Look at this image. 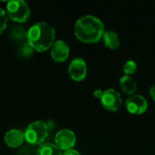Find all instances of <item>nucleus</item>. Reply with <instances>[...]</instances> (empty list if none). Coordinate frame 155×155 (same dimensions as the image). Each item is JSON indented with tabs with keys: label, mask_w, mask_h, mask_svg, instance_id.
<instances>
[{
	"label": "nucleus",
	"mask_w": 155,
	"mask_h": 155,
	"mask_svg": "<svg viewBox=\"0 0 155 155\" xmlns=\"http://www.w3.org/2000/svg\"><path fill=\"white\" fill-rule=\"evenodd\" d=\"M20 53L23 56H30L31 54L33 53V48L28 43H25L22 45L20 49Z\"/></svg>",
	"instance_id": "nucleus-17"
},
{
	"label": "nucleus",
	"mask_w": 155,
	"mask_h": 155,
	"mask_svg": "<svg viewBox=\"0 0 155 155\" xmlns=\"http://www.w3.org/2000/svg\"><path fill=\"white\" fill-rule=\"evenodd\" d=\"M25 32L24 30V28L22 27H19V26H15L12 29V32H11V35L16 39V40H19V39H22L25 35Z\"/></svg>",
	"instance_id": "nucleus-15"
},
{
	"label": "nucleus",
	"mask_w": 155,
	"mask_h": 155,
	"mask_svg": "<svg viewBox=\"0 0 155 155\" xmlns=\"http://www.w3.org/2000/svg\"><path fill=\"white\" fill-rule=\"evenodd\" d=\"M100 100H101L103 106L106 110L111 111V112L118 111L123 103L122 96H121L120 93L113 88L104 90L103 96Z\"/></svg>",
	"instance_id": "nucleus-5"
},
{
	"label": "nucleus",
	"mask_w": 155,
	"mask_h": 155,
	"mask_svg": "<svg viewBox=\"0 0 155 155\" xmlns=\"http://www.w3.org/2000/svg\"><path fill=\"white\" fill-rule=\"evenodd\" d=\"M104 25L96 16L85 15L81 16L74 25V35L82 42L95 43L103 38Z\"/></svg>",
	"instance_id": "nucleus-1"
},
{
	"label": "nucleus",
	"mask_w": 155,
	"mask_h": 155,
	"mask_svg": "<svg viewBox=\"0 0 155 155\" xmlns=\"http://www.w3.org/2000/svg\"><path fill=\"white\" fill-rule=\"evenodd\" d=\"M49 133L48 125L43 121H35L28 125L24 135L25 141L34 145H38L43 143V142L47 138Z\"/></svg>",
	"instance_id": "nucleus-3"
},
{
	"label": "nucleus",
	"mask_w": 155,
	"mask_h": 155,
	"mask_svg": "<svg viewBox=\"0 0 155 155\" xmlns=\"http://www.w3.org/2000/svg\"><path fill=\"white\" fill-rule=\"evenodd\" d=\"M150 94L153 97V99L155 101V84L150 88Z\"/></svg>",
	"instance_id": "nucleus-20"
},
{
	"label": "nucleus",
	"mask_w": 155,
	"mask_h": 155,
	"mask_svg": "<svg viewBox=\"0 0 155 155\" xmlns=\"http://www.w3.org/2000/svg\"><path fill=\"white\" fill-rule=\"evenodd\" d=\"M7 25V16H6V13L5 12V10H3L2 8H0V35L3 33V31L5 29Z\"/></svg>",
	"instance_id": "nucleus-16"
},
{
	"label": "nucleus",
	"mask_w": 155,
	"mask_h": 155,
	"mask_svg": "<svg viewBox=\"0 0 155 155\" xmlns=\"http://www.w3.org/2000/svg\"><path fill=\"white\" fill-rule=\"evenodd\" d=\"M36 155H63V153L54 143H44L40 145Z\"/></svg>",
	"instance_id": "nucleus-13"
},
{
	"label": "nucleus",
	"mask_w": 155,
	"mask_h": 155,
	"mask_svg": "<svg viewBox=\"0 0 155 155\" xmlns=\"http://www.w3.org/2000/svg\"><path fill=\"white\" fill-rule=\"evenodd\" d=\"M125 106L131 114H142L146 112L148 108V102L145 97L141 94H133L126 99Z\"/></svg>",
	"instance_id": "nucleus-7"
},
{
	"label": "nucleus",
	"mask_w": 155,
	"mask_h": 155,
	"mask_svg": "<svg viewBox=\"0 0 155 155\" xmlns=\"http://www.w3.org/2000/svg\"><path fill=\"white\" fill-rule=\"evenodd\" d=\"M69 46L63 40H57L51 48V56L55 62H64L69 56Z\"/></svg>",
	"instance_id": "nucleus-9"
},
{
	"label": "nucleus",
	"mask_w": 155,
	"mask_h": 155,
	"mask_svg": "<svg viewBox=\"0 0 155 155\" xmlns=\"http://www.w3.org/2000/svg\"><path fill=\"white\" fill-rule=\"evenodd\" d=\"M137 70V64L134 60H128L125 62L124 65V73L126 75H132L134 74Z\"/></svg>",
	"instance_id": "nucleus-14"
},
{
	"label": "nucleus",
	"mask_w": 155,
	"mask_h": 155,
	"mask_svg": "<svg viewBox=\"0 0 155 155\" xmlns=\"http://www.w3.org/2000/svg\"><path fill=\"white\" fill-rule=\"evenodd\" d=\"M63 155H81L80 153L74 149H71V150H68V151H65L64 153H63Z\"/></svg>",
	"instance_id": "nucleus-18"
},
{
	"label": "nucleus",
	"mask_w": 155,
	"mask_h": 155,
	"mask_svg": "<svg viewBox=\"0 0 155 155\" xmlns=\"http://www.w3.org/2000/svg\"><path fill=\"white\" fill-rule=\"evenodd\" d=\"M24 139H25L24 134L16 129L8 131L4 137V141L5 144L10 148H16L20 146L23 143Z\"/></svg>",
	"instance_id": "nucleus-10"
},
{
	"label": "nucleus",
	"mask_w": 155,
	"mask_h": 155,
	"mask_svg": "<svg viewBox=\"0 0 155 155\" xmlns=\"http://www.w3.org/2000/svg\"><path fill=\"white\" fill-rule=\"evenodd\" d=\"M68 73L70 77L74 81H82L85 78L87 73V67L85 61L81 57L74 58L68 67Z\"/></svg>",
	"instance_id": "nucleus-8"
},
{
	"label": "nucleus",
	"mask_w": 155,
	"mask_h": 155,
	"mask_svg": "<svg viewBox=\"0 0 155 155\" xmlns=\"http://www.w3.org/2000/svg\"><path fill=\"white\" fill-rule=\"evenodd\" d=\"M103 40L104 45L112 50L117 49L120 46V36L115 31L113 30L104 31L103 35Z\"/></svg>",
	"instance_id": "nucleus-11"
},
{
	"label": "nucleus",
	"mask_w": 155,
	"mask_h": 155,
	"mask_svg": "<svg viewBox=\"0 0 155 155\" xmlns=\"http://www.w3.org/2000/svg\"><path fill=\"white\" fill-rule=\"evenodd\" d=\"M7 15L11 20L18 23L25 22L30 16V8L23 0H12L6 5Z\"/></svg>",
	"instance_id": "nucleus-4"
},
{
	"label": "nucleus",
	"mask_w": 155,
	"mask_h": 155,
	"mask_svg": "<svg viewBox=\"0 0 155 155\" xmlns=\"http://www.w3.org/2000/svg\"><path fill=\"white\" fill-rule=\"evenodd\" d=\"M120 85L122 90L125 94L129 95L135 94V92L137 90V84L131 75H123L120 78Z\"/></svg>",
	"instance_id": "nucleus-12"
},
{
	"label": "nucleus",
	"mask_w": 155,
	"mask_h": 155,
	"mask_svg": "<svg viewBox=\"0 0 155 155\" xmlns=\"http://www.w3.org/2000/svg\"><path fill=\"white\" fill-rule=\"evenodd\" d=\"M55 31L52 25L45 22H40L29 28L26 32V39L33 49L37 52L48 50L54 43Z\"/></svg>",
	"instance_id": "nucleus-2"
},
{
	"label": "nucleus",
	"mask_w": 155,
	"mask_h": 155,
	"mask_svg": "<svg viewBox=\"0 0 155 155\" xmlns=\"http://www.w3.org/2000/svg\"><path fill=\"white\" fill-rule=\"evenodd\" d=\"M103 94H104V91H103L102 89H95V90L94 91V97L99 98V99L102 98Z\"/></svg>",
	"instance_id": "nucleus-19"
},
{
	"label": "nucleus",
	"mask_w": 155,
	"mask_h": 155,
	"mask_svg": "<svg viewBox=\"0 0 155 155\" xmlns=\"http://www.w3.org/2000/svg\"><path fill=\"white\" fill-rule=\"evenodd\" d=\"M54 142H55L54 144L60 150H64L65 152L73 149L76 142V137L72 130L62 129L55 134Z\"/></svg>",
	"instance_id": "nucleus-6"
}]
</instances>
